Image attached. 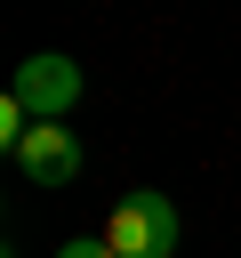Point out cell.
Masks as SVG:
<instances>
[{
    "label": "cell",
    "instance_id": "obj_1",
    "mask_svg": "<svg viewBox=\"0 0 241 258\" xmlns=\"http://www.w3.org/2000/svg\"><path fill=\"white\" fill-rule=\"evenodd\" d=\"M104 242H112V258H177V202L169 194H129L104 218Z\"/></svg>",
    "mask_w": 241,
    "mask_h": 258
},
{
    "label": "cell",
    "instance_id": "obj_2",
    "mask_svg": "<svg viewBox=\"0 0 241 258\" xmlns=\"http://www.w3.org/2000/svg\"><path fill=\"white\" fill-rule=\"evenodd\" d=\"M8 97H16L32 121H64V113H72V97H80V64H72V56H56V48H40V56H24V64H16Z\"/></svg>",
    "mask_w": 241,
    "mask_h": 258
},
{
    "label": "cell",
    "instance_id": "obj_3",
    "mask_svg": "<svg viewBox=\"0 0 241 258\" xmlns=\"http://www.w3.org/2000/svg\"><path fill=\"white\" fill-rule=\"evenodd\" d=\"M16 169H24L32 185H72V177H80V137H72L64 121H32V137L16 145Z\"/></svg>",
    "mask_w": 241,
    "mask_h": 258
},
{
    "label": "cell",
    "instance_id": "obj_4",
    "mask_svg": "<svg viewBox=\"0 0 241 258\" xmlns=\"http://www.w3.org/2000/svg\"><path fill=\"white\" fill-rule=\"evenodd\" d=\"M56 258H112V242H104V234H80V242H64Z\"/></svg>",
    "mask_w": 241,
    "mask_h": 258
}]
</instances>
